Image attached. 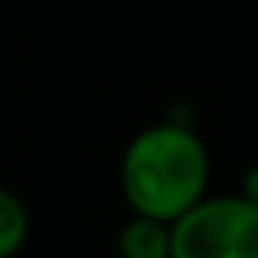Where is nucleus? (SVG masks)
Returning <instances> with one entry per match:
<instances>
[{"mask_svg": "<svg viewBox=\"0 0 258 258\" xmlns=\"http://www.w3.org/2000/svg\"><path fill=\"white\" fill-rule=\"evenodd\" d=\"M209 149L187 124L163 120L142 127L120 159V191L131 216L177 223L209 195Z\"/></svg>", "mask_w": 258, "mask_h": 258, "instance_id": "nucleus-1", "label": "nucleus"}, {"mask_svg": "<svg viewBox=\"0 0 258 258\" xmlns=\"http://www.w3.org/2000/svg\"><path fill=\"white\" fill-rule=\"evenodd\" d=\"M170 258H258V205L244 195H205L170 223Z\"/></svg>", "mask_w": 258, "mask_h": 258, "instance_id": "nucleus-2", "label": "nucleus"}, {"mask_svg": "<svg viewBox=\"0 0 258 258\" xmlns=\"http://www.w3.org/2000/svg\"><path fill=\"white\" fill-rule=\"evenodd\" d=\"M29 233H32V219L25 202L11 187L0 184V258H15L29 244Z\"/></svg>", "mask_w": 258, "mask_h": 258, "instance_id": "nucleus-4", "label": "nucleus"}, {"mask_svg": "<svg viewBox=\"0 0 258 258\" xmlns=\"http://www.w3.org/2000/svg\"><path fill=\"white\" fill-rule=\"evenodd\" d=\"M120 258H170V223L131 216L120 230Z\"/></svg>", "mask_w": 258, "mask_h": 258, "instance_id": "nucleus-3", "label": "nucleus"}, {"mask_svg": "<svg viewBox=\"0 0 258 258\" xmlns=\"http://www.w3.org/2000/svg\"><path fill=\"white\" fill-rule=\"evenodd\" d=\"M237 195H244L247 202H254V205H258V163L244 173V180H240V191H237Z\"/></svg>", "mask_w": 258, "mask_h": 258, "instance_id": "nucleus-5", "label": "nucleus"}]
</instances>
